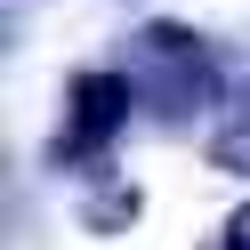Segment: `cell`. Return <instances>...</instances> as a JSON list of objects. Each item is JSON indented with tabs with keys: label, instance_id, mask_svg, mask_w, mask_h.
I'll return each mask as SVG.
<instances>
[{
	"label": "cell",
	"instance_id": "6da1fadb",
	"mask_svg": "<svg viewBox=\"0 0 250 250\" xmlns=\"http://www.w3.org/2000/svg\"><path fill=\"white\" fill-rule=\"evenodd\" d=\"M129 89H137V105L153 121H194L218 97V57L186 24H146L129 41Z\"/></svg>",
	"mask_w": 250,
	"mask_h": 250
},
{
	"label": "cell",
	"instance_id": "7a4b0ae2",
	"mask_svg": "<svg viewBox=\"0 0 250 250\" xmlns=\"http://www.w3.org/2000/svg\"><path fill=\"white\" fill-rule=\"evenodd\" d=\"M129 105H137L129 73H81V81H73V105H65L57 162H89L97 146H113V129L129 121Z\"/></svg>",
	"mask_w": 250,
	"mask_h": 250
},
{
	"label": "cell",
	"instance_id": "3957f363",
	"mask_svg": "<svg viewBox=\"0 0 250 250\" xmlns=\"http://www.w3.org/2000/svg\"><path fill=\"white\" fill-rule=\"evenodd\" d=\"M210 162H218V169H242V178H250V89L226 105V121L210 129Z\"/></svg>",
	"mask_w": 250,
	"mask_h": 250
},
{
	"label": "cell",
	"instance_id": "277c9868",
	"mask_svg": "<svg viewBox=\"0 0 250 250\" xmlns=\"http://www.w3.org/2000/svg\"><path fill=\"white\" fill-rule=\"evenodd\" d=\"M89 218H97V226H129V218H137V186L97 178V194H89Z\"/></svg>",
	"mask_w": 250,
	"mask_h": 250
},
{
	"label": "cell",
	"instance_id": "5b68a950",
	"mask_svg": "<svg viewBox=\"0 0 250 250\" xmlns=\"http://www.w3.org/2000/svg\"><path fill=\"white\" fill-rule=\"evenodd\" d=\"M218 250H250V202L226 218V234H218Z\"/></svg>",
	"mask_w": 250,
	"mask_h": 250
}]
</instances>
